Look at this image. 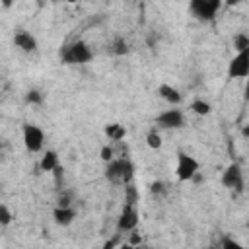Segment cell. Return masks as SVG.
I'll return each instance as SVG.
<instances>
[{
  "instance_id": "1",
  "label": "cell",
  "mask_w": 249,
  "mask_h": 249,
  "mask_svg": "<svg viewBox=\"0 0 249 249\" xmlns=\"http://www.w3.org/2000/svg\"><path fill=\"white\" fill-rule=\"evenodd\" d=\"M134 177V165L128 158H113L105 165V179L113 185H128Z\"/></svg>"
},
{
  "instance_id": "2",
  "label": "cell",
  "mask_w": 249,
  "mask_h": 249,
  "mask_svg": "<svg viewBox=\"0 0 249 249\" xmlns=\"http://www.w3.org/2000/svg\"><path fill=\"white\" fill-rule=\"evenodd\" d=\"M91 58H93V53L84 41H74L60 51V60L64 64H86Z\"/></svg>"
},
{
  "instance_id": "3",
  "label": "cell",
  "mask_w": 249,
  "mask_h": 249,
  "mask_svg": "<svg viewBox=\"0 0 249 249\" xmlns=\"http://www.w3.org/2000/svg\"><path fill=\"white\" fill-rule=\"evenodd\" d=\"M21 136H23V146L27 152L31 154H37L43 150V144H45V132L41 126L37 124H31V123H25L21 126Z\"/></svg>"
},
{
  "instance_id": "4",
  "label": "cell",
  "mask_w": 249,
  "mask_h": 249,
  "mask_svg": "<svg viewBox=\"0 0 249 249\" xmlns=\"http://www.w3.org/2000/svg\"><path fill=\"white\" fill-rule=\"evenodd\" d=\"M224 0H189V8L196 19L210 21L216 18L218 10L222 8Z\"/></svg>"
},
{
  "instance_id": "5",
  "label": "cell",
  "mask_w": 249,
  "mask_h": 249,
  "mask_svg": "<svg viewBox=\"0 0 249 249\" xmlns=\"http://www.w3.org/2000/svg\"><path fill=\"white\" fill-rule=\"evenodd\" d=\"M175 173H177V179L179 181H191L196 177L198 173V161L185 154V152H179L177 154V167H175Z\"/></svg>"
},
{
  "instance_id": "6",
  "label": "cell",
  "mask_w": 249,
  "mask_h": 249,
  "mask_svg": "<svg viewBox=\"0 0 249 249\" xmlns=\"http://www.w3.org/2000/svg\"><path fill=\"white\" fill-rule=\"evenodd\" d=\"M228 78H249V49L237 51L228 62Z\"/></svg>"
},
{
  "instance_id": "7",
  "label": "cell",
  "mask_w": 249,
  "mask_h": 249,
  "mask_svg": "<svg viewBox=\"0 0 249 249\" xmlns=\"http://www.w3.org/2000/svg\"><path fill=\"white\" fill-rule=\"evenodd\" d=\"M138 226V208L136 204H124L123 212L117 220V231L119 233H126V231H134Z\"/></svg>"
},
{
  "instance_id": "8",
  "label": "cell",
  "mask_w": 249,
  "mask_h": 249,
  "mask_svg": "<svg viewBox=\"0 0 249 249\" xmlns=\"http://www.w3.org/2000/svg\"><path fill=\"white\" fill-rule=\"evenodd\" d=\"M222 185L230 191H243V171L239 163H230L222 173Z\"/></svg>"
},
{
  "instance_id": "9",
  "label": "cell",
  "mask_w": 249,
  "mask_h": 249,
  "mask_svg": "<svg viewBox=\"0 0 249 249\" xmlns=\"http://www.w3.org/2000/svg\"><path fill=\"white\" fill-rule=\"evenodd\" d=\"M185 123L183 111L179 109H165L156 117V124L161 128H181Z\"/></svg>"
},
{
  "instance_id": "10",
  "label": "cell",
  "mask_w": 249,
  "mask_h": 249,
  "mask_svg": "<svg viewBox=\"0 0 249 249\" xmlns=\"http://www.w3.org/2000/svg\"><path fill=\"white\" fill-rule=\"evenodd\" d=\"M14 45H16L19 51H23V53H33V51H37V39H35V35H31V33L25 31V29H19V31L14 33Z\"/></svg>"
},
{
  "instance_id": "11",
  "label": "cell",
  "mask_w": 249,
  "mask_h": 249,
  "mask_svg": "<svg viewBox=\"0 0 249 249\" xmlns=\"http://www.w3.org/2000/svg\"><path fill=\"white\" fill-rule=\"evenodd\" d=\"M53 218L58 226H70L76 218V210L72 206H58L56 204V208L53 210Z\"/></svg>"
},
{
  "instance_id": "12",
  "label": "cell",
  "mask_w": 249,
  "mask_h": 249,
  "mask_svg": "<svg viewBox=\"0 0 249 249\" xmlns=\"http://www.w3.org/2000/svg\"><path fill=\"white\" fill-rule=\"evenodd\" d=\"M158 93H160L161 99H165V101L171 103V105L181 103V93H179V89L173 88V86H169V84H161V86L158 88Z\"/></svg>"
},
{
  "instance_id": "13",
  "label": "cell",
  "mask_w": 249,
  "mask_h": 249,
  "mask_svg": "<svg viewBox=\"0 0 249 249\" xmlns=\"http://www.w3.org/2000/svg\"><path fill=\"white\" fill-rule=\"evenodd\" d=\"M58 167V154L54 150H47L39 161V169L41 171H54Z\"/></svg>"
},
{
  "instance_id": "14",
  "label": "cell",
  "mask_w": 249,
  "mask_h": 249,
  "mask_svg": "<svg viewBox=\"0 0 249 249\" xmlns=\"http://www.w3.org/2000/svg\"><path fill=\"white\" fill-rule=\"evenodd\" d=\"M105 134L109 136V140L121 142V140L126 136V128H124L123 124H119V123H113V124H107V126H105Z\"/></svg>"
},
{
  "instance_id": "15",
  "label": "cell",
  "mask_w": 249,
  "mask_h": 249,
  "mask_svg": "<svg viewBox=\"0 0 249 249\" xmlns=\"http://www.w3.org/2000/svg\"><path fill=\"white\" fill-rule=\"evenodd\" d=\"M109 53L115 54V56H124L128 53V43L123 39V37H115L111 47H109Z\"/></svg>"
},
{
  "instance_id": "16",
  "label": "cell",
  "mask_w": 249,
  "mask_h": 249,
  "mask_svg": "<svg viewBox=\"0 0 249 249\" xmlns=\"http://www.w3.org/2000/svg\"><path fill=\"white\" fill-rule=\"evenodd\" d=\"M210 109H212L210 103L204 101V99H195V101L191 103V111H193L195 115H202V117H204V115L210 113Z\"/></svg>"
},
{
  "instance_id": "17",
  "label": "cell",
  "mask_w": 249,
  "mask_h": 249,
  "mask_svg": "<svg viewBox=\"0 0 249 249\" xmlns=\"http://www.w3.org/2000/svg\"><path fill=\"white\" fill-rule=\"evenodd\" d=\"M138 189L132 185V183H128V185H124V204H136L138 202Z\"/></svg>"
},
{
  "instance_id": "18",
  "label": "cell",
  "mask_w": 249,
  "mask_h": 249,
  "mask_svg": "<svg viewBox=\"0 0 249 249\" xmlns=\"http://www.w3.org/2000/svg\"><path fill=\"white\" fill-rule=\"evenodd\" d=\"M233 47H235V51L249 49V35L247 33H235L233 35Z\"/></svg>"
},
{
  "instance_id": "19",
  "label": "cell",
  "mask_w": 249,
  "mask_h": 249,
  "mask_svg": "<svg viewBox=\"0 0 249 249\" xmlns=\"http://www.w3.org/2000/svg\"><path fill=\"white\" fill-rule=\"evenodd\" d=\"M146 144H148L152 150H158V148H161V136H160L156 130H150L148 136H146Z\"/></svg>"
},
{
  "instance_id": "20",
  "label": "cell",
  "mask_w": 249,
  "mask_h": 249,
  "mask_svg": "<svg viewBox=\"0 0 249 249\" xmlns=\"http://www.w3.org/2000/svg\"><path fill=\"white\" fill-rule=\"evenodd\" d=\"M25 101L31 103V105H41V103H43V95H41L39 89H29V91L25 93Z\"/></svg>"
},
{
  "instance_id": "21",
  "label": "cell",
  "mask_w": 249,
  "mask_h": 249,
  "mask_svg": "<svg viewBox=\"0 0 249 249\" xmlns=\"http://www.w3.org/2000/svg\"><path fill=\"white\" fill-rule=\"evenodd\" d=\"M12 212H10V208L6 206V204H0V226H8L10 222H12Z\"/></svg>"
},
{
  "instance_id": "22",
  "label": "cell",
  "mask_w": 249,
  "mask_h": 249,
  "mask_svg": "<svg viewBox=\"0 0 249 249\" xmlns=\"http://www.w3.org/2000/svg\"><path fill=\"white\" fill-rule=\"evenodd\" d=\"M150 191H152V195L160 196V195H165V193H167V187H165V183H161V181H154V183L150 185Z\"/></svg>"
},
{
  "instance_id": "23",
  "label": "cell",
  "mask_w": 249,
  "mask_h": 249,
  "mask_svg": "<svg viewBox=\"0 0 249 249\" xmlns=\"http://www.w3.org/2000/svg\"><path fill=\"white\" fill-rule=\"evenodd\" d=\"M113 158H115V150H113L111 146H103V148H101V160L107 163V161H111Z\"/></svg>"
},
{
  "instance_id": "24",
  "label": "cell",
  "mask_w": 249,
  "mask_h": 249,
  "mask_svg": "<svg viewBox=\"0 0 249 249\" xmlns=\"http://www.w3.org/2000/svg\"><path fill=\"white\" fill-rule=\"evenodd\" d=\"M220 245H222V247H230V249H231V247H241L237 241H233V239H230V237H224V239L220 241Z\"/></svg>"
},
{
  "instance_id": "25",
  "label": "cell",
  "mask_w": 249,
  "mask_h": 249,
  "mask_svg": "<svg viewBox=\"0 0 249 249\" xmlns=\"http://www.w3.org/2000/svg\"><path fill=\"white\" fill-rule=\"evenodd\" d=\"M72 202H70V195L68 193H64V195H60L58 196V206H70Z\"/></svg>"
},
{
  "instance_id": "26",
  "label": "cell",
  "mask_w": 249,
  "mask_h": 249,
  "mask_svg": "<svg viewBox=\"0 0 249 249\" xmlns=\"http://www.w3.org/2000/svg\"><path fill=\"white\" fill-rule=\"evenodd\" d=\"M243 0H224V4L226 6H237V4H241Z\"/></svg>"
},
{
  "instance_id": "27",
  "label": "cell",
  "mask_w": 249,
  "mask_h": 249,
  "mask_svg": "<svg viewBox=\"0 0 249 249\" xmlns=\"http://www.w3.org/2000/svg\"><path fill=\"white\" fill-rule=\"evenodd\" d=\"M241 134H243V136H245V138H249V124H247V126H243V128H241Z\"/></svg>"
},
{
  "instance_id": "28",
  "label": "cell",
  "mask_w": 249,
  "mask_h": 249,
  "mask_svg": "<svg viewBox=\"0 0 249 249\" xmlns=\"http://www.w3.org/2000/svg\"><path fill=\"white\" fill-rule=\"evenodd\" d=\"M245 99L249 101V78H247V86H245Z\"/></svg>"
},
{
  "instance_id": "29",
  "label": "cell",
  "mask_w": 249,
  "mask_h": 249,
  "mask_svg": "<svg viewBox=\"0 0 249 249\" xmlns=\"http://www.w3.org/2000/svg\"><path fill=\"white\" fill-rule=\"evenodd\" d=\"M2 4H4V6H6V8H8V6H10V4H12V0H2Z\"/></svg>"
},
{
  "instance_id": "30",
  "label": "cell",
  "mask_w": 249,
  "mask_h": 249,
  "mask_svg": "<svg viewBox=\"0 0 249 249\" xmlns=\"http://www.w3.org/2000/svg\"><path fill=\"white\" fill-rule=\"evenodd\" d=\"M53 2H76V0H53Z\"/></svg>"
}]
</instances>
